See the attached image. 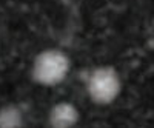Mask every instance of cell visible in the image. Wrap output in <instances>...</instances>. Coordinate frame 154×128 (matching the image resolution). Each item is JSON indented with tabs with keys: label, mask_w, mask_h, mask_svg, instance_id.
<instances>
[{
	"label": "cell",
	"mask_w": 154,
	"mask_h": 128,
	"mask_svg": "<svg viewBox=\"0 0 154 128\" xmlns=\"http://www.w3.org/2000/svg\"><path fill=\"white\" fill-rule=\"evenodd\" d=\"M69 57L60 49H43L32 62L31 77L43 86H56L65 80L69 73Z\"/></svg>",
	"instance_id": "obj_1"
},
{
	"label": "cell",
	"mask_w": 154,
	"mask_h": 128,
	"mask_svg": "<svg viewBox=\"0 0 154 128\" xmlns=\"http://www.w3.org/2000/svg\"><path fill=\"white\" fill-rule=\"evenodd\" d=\"M122 82L117 71L111 67H99L93 70L86 80V91L97 105H109L117 99Z\"/></svg>",
	"instance_id": "obj_2"
},
{
	"label": "cell",
	"mask_w": 154,
	"mask_h": 128,
	"mask_svg": "<svg viewBox=\"0 0 154 128\" xmlns=\"http://www.w3.org/2000/svg\"><path fill=\"white\" fill-rule=\"evenodd\" d=\"M51 128H74L79 122V110L69 102H59L48 114Z\"/></svg>",
	"instance_id": "obj_3"
},
{
	"label": "cell",
	"mask_w": 154,
	"mask_h": 128,
	"mask_svg": "<svg viewBox=\"0 0 154 128\" xmlns=\"http://www.w3.org/2000/svg\"><path fill=\"white\" fill-rule=\"evenodd\" d=\"M20 113L14 107H6L0 110V128H19Z\"/></svg>",
	"instance_id": "obj_4"
}]
</instances>
